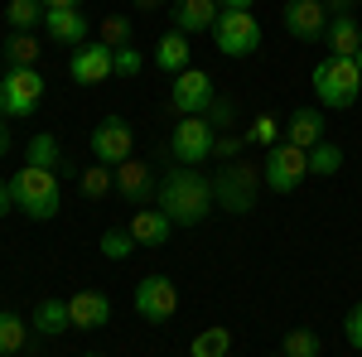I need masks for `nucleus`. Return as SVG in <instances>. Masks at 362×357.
<instances>
[{
  "label": "nucleus",
  "mask_w": 362,
  "mask_h": 357,
  "mask_svg": "<svg viewBox=\"0 0 362 357\" xmlns=\"http://www.w3.org/2000/svg\"><path fill=\"white\" fill-rule=\"evenodd\" d=\"M44 34L54 39V44H68V49H78L92 39V20L83 15V5H73V10H44Z\"/></svg>",
  "instance_id": "14"
},
{
  "label": "nucleus",
  "mask_w": 362,
  "mask_h": 357,
  "mask_svg": "<svg viewBox=\"0 0 362 357\" xmlns=\"http://www.w3.org/2000/svg\"><path fill=\"white\" fill-rule=\"evenodd\" d=\"M324 5H329V15H353L358 0H324Z\"/></svg>",
  "instance_id": "38"
},
{
  "label": "nucleus",
  "mask_w": 362,
  "mask_h": 357,
  "mask_svg": "<svg viewBox=\"0 0 362 357\" xmlns=\"http://www.w3.org/2000/svg\"><path fill=\"white\" fill-rule=\"evenodd\" d=\"M5 20L15 34H34V29L44 25V0H10L5 5Z\"/></svg>",
  "instance_id": "25"
},
{
  "label": "nucleus",
  "mask_w": 362,
  "mask_h": 357,
  "mask_svg": "<svg viewBox=\"0 0 362 357\" xmlns=\"http://www.w3.org/2000/svg\"><path fill=\"white\" fill-rule=\"evenodd\" d=\"M29 329L44 333V338H58V333L73 329V314H68V300H39L34 314H29Z\"/></svg>",
  "instance_id": "22"
},
{
  "label": "nucleus",
  "mask_w": 362,
  "mask_h": 357,
  "mask_svg": "<svg viewBox=\"0 0 362 357\" xmlns=\"http://www.w3.org/2000/svg\"><path fill=\"white\" fill-rule=\"evenodd\" d=\"M0 155H10V116H0Z\"/></svg>",
  "instance_id": "39"
},
{
  "label": "nucleus",
  "mask_w": 362,
  "mask_h": 357,
  "mask_svg": "<svg viewBox=\"0 0 362 357\" xmlns=\"http://www.w3.org/2000/svg\"><path fill=\"white\" fill-rule=\"evenodd\" d=\"M285 140L300 145V150H314L319 140H329V136H324V111H319V107H295V111H290V121H285Z\"/></svg>",
  "instance_id": "18"
},
{
  "label": "nucleus",
  "mask_w": 362,
  "mask_h": 357,
  "mask_svg": "<svg viewBox=\"0 0 362 357\" xmlns=\"http://www.w3.org/2000/svg\"><path fill=\"white\" fill-rule=\"evenodd\" d=\"M309 83H314V97H319L329 111H348L353 102H358V92H362V68L353 63V58L329 54L324 63H314Z\"/></svg>",
  "instance_id": "3"
},
{
  "label": "nucleus",
  "mask_w": 362,
  "mask_h": 357,
  "mask_svg": "<svg viewBox=\"0 0 362 357\" xmlns=\"http://www.w3.org/2000/svg\"><path fill=\"white\" fill-rule=\"evenodd\" d=\"M112 189H116L112 165H92V169H83V179H78V193H83V198H107Z\"/></svg>",
  "instance_id": "29"
},
{
  "label": "nucleus",
  "mask_w": 362,
  "mask_h": 357,
  "mask_svg": "<svg viewBox=\"0 0 362 357\" xmlns=\"http://www.w3.org/2000/svg\"><path fill=\"white\" fill-rule=\"evenodd\" d=\"M213 97H218V87H213V78H208L203 68H184V73L169 83V107L179 111V116H208Z\"/></svg>",
  "instance_id": "11"
},
{
  "label": "nucleus",
  "mask_w": 362,
  "mask_h": 357,
  "mask_svg": "<svg viewBox=\"0 0 362 357\" xmlns=\"http://www.w3.org/2000/svg\"><path fill=\"white\" fill-rule=\"evenodd\" d=\"M68 314H73V329H102V324H112V300L102 295V290H78V295H68Z\"/></svg>",
  "instance_id": "16"
},
{
  "label": "nucleus",
  "mask_w": 362,
  "mask_h": 357,
  "mask_svg": "<svg viewBox=\"0 0 362 357\" xmlns=\"http://www.w3.org/2000/svg\"><path fill=\"white\" fill-rule=\"evenodd\" d=\"M73 5H83V0H44V10H73Z\"/></svg>",
  "instance_id": "42"
},
{
  "label": "nucleus",
  "mask_w": 362,
  "mask_h": 357,
  "mask_svg": "<svg viewBox=\"0 0 362 357\" xmlns=\"http://www.w3.org/2000/svg\"><path fill=\"white\" fill-rule=\"evenodd\" d=\"M165 0H136V10H160Z\"/></svg>",
  "instance_id": "43"
},
{
  "label": "nucleus",
  "mask_w": 362,
  "mask_h": 357,
  "mask_svg": "<svg viewBox=\"0 0 362 357\" xmlns=\"http://www.w3.org/2000/svg\"><path fill=\"white\" fill-rule=\"evenodd\" d=\"M97 39H102L107 49H126V44H131V20H126V15H107V20L97 25Z\"/></svg>",
  "instance_id": "33"
},
{
  "label": "nucleus",
  "mask_w": 362,
  "mask_h": 357,
  "mask_svg": "<svg viewBox=\"0 0 362 357\" xmlns=\"http://www.w3.org/2000/svg\"><path fill=\"white\" fill-rule=\"evenodd\" d=\"M10 203H15L29 222L58 218V208H63V184H58V169L25 165L20 174H15V184H10Z\"/></svg>",
  "instance_id": "2"
},
{
  "label": "nucleus",
  "mask_w": 362,
  "mask_h": 357,
  "mask_svg": "<svg viewBox=\"0 0 362 357\" xmlns=\"http://www.w3.org/2000/svg\"><path fill=\"white\" fill-rule=\"evenodd\" d=\"M324 49L338 58H358L362 49V20L358 15H334L329 29H324Z\"/></svg>",
  "instance_id": "20"
},
{
  "label": "nucleus",
  "mask_w": 362,
  "mask_h": 357,
  "mask_svg": "<svg viewBox=\"0 0 362 357\" xmlns=\"http://www.w3.org/2000/svg\"><path fill=\"white\" fill-rule=\"evenodd\" d=\"M25 343H29V324L15 309H0V357L25 353Z\"/></svg>",
  "instance_id": "24"
},
{
  "label": "nucleus",
  "mask_w": 362,
  "mask_h": 357,
  "mask_svg": "<svg viewBox=\"0 0 362 357\" xmlns=\"http://www.w3.org/2000/svg\"><path fill=\"white\" fill-rule=\"evenodd\" d=\"M256 0H218V10H251Z\"/></svg>",
  "instance_id": "41"
},
{
  "label": "nucleus",
  "mask_w": 362,
  "mask_h": 357,
  "mask_svg": "<svg viewBox=\"0 0 362 357\" xmlns=\"http://www.w3.org/2000/svg\"><path fill=\"white\" fill-rule=\"evenodd\" d=\"M218 145V131L208 126V116H179V126L169 131V160L174 165H203Z\"/></svg>",
  "instance_id": "7"
},
{
  "label": "nucleus",
  "mask_w": 362,
  "mask_h": 357,
  "mask_svg": "<svg viewBox=\"0 0 362 357\" xmlns=\"http://www.w3.org/2000/svg\"><path fill=\"white\" fill-rule=\"evenodd\" d=\"M194 63V49H189V34H179V29H169L160 34V44H155V68L165 73V78H179L184 68Z\"/></svg>",
  "instance_id": "19"
},
{
  "label": "nucleus",
  "mask_w": 362,
  "mask_h": 357,
  "mask_svg": "<svg viewBox=\"0 0 362 357\" xmlns=\"http://www.w3.org/2000/svg\"><path fill=\"white\" fill-rule=\"evenodd\" d=\"M92 357H97V353H92Z\"/></svg>",
  "instance_id": "47"
},
{
  "label": "nucleus",
  "mask_w": 362,
  "mask_h": 357,
  "mask_svg": "<svg viewBox=\"0 0 362 357\" xmlns=\"http://www.w3.org/2000/svg\"><path fill=\"white\" fill-rule=\"evenodd\" d=\"M271 357H280V353H271Z\"/></svg>",
  "instance_id": "45"
},
{
  "label": "nucleus",
  "mask_w": 362,
  "mask_h": 357,
  "mask_svg": "<svg viewBox=\"0 0 362 357\" xmlns=\"http://www.w3.org/2000/svg\"><path fill=\"white\" fill-rule=\"evenodd\" d=\"M131 150H136V131H131V121H121V116H102L97 126H92V160L97 165H126L131 160Z\"/></svg>",
  "instance_id": "10"
},
{
  "label": "nucleus",
  "mask_w": 362,
  "mask_h": 357,
  "mask_svg": "<svg viewBox=\"0 0 362 357\" xmlns=\"http://www.w3.org/2000/svg\"><path fill=\"white\" fill-rule=\"evenodd\" d=\"M343 333H348V343H353V348L362 353V300L348 309V319H343Z\"/></svg>",
  "instance_id": "37"
},
{
  "label": "nucleus",
  "mask_w": 362,
  "mask_h": 357,
  "mask_svg": "<svg viewBox=\"0 0 362 357\" xmlns=\"http://www.w3.org/2000/svg\"><path fill=\"white\" fill-rule=\"evenodd\" d=\"M169 232H174V222H169L160 208H140L136 218H131V237H136V247L160 251L169 242Z\"/></svg>",
  "instance_id": "21"
},
{
  "label": "nucleus",
  "mask_w": 362,
  "mask_h": 357,
  "mask_svg": "<svg viewBox=\"0 0 362 357\" xmlns=\"http://www.w3.org/2000/svg\"><path fill=\"white\" fill-rule=\"evenodd\" d=\"M266 189L261 184V169H251L247 160H227V165H218V174H213V203L218 208H227V213H251L256 208V193Z\"/></svg>",
  "instance_id": "4"
},
{
  "label": "nucleus",
  "mask_w": 362,
  "mask_h": 357,
  "mask_svg": "<svg viewBox=\"0 0 362 357\" xmlns=\"http://www.w3.org/2000/svg\"><path fill=\"white\" fill-rule=\"evenodd\" d=\"M232 353V329H223V324H213V329H203L189 343V357H227Z\"/></svg>",
  "instance_id": "26"
},
{
  "label": "nucleus",
  "mask_w": 362,
  "mask_h": 357,
  "mask_svg": "<svg viewBox=\"0 0 362 357\" xmlns=\"http://www.w3.org/2000/svg\"><path fill=\"white\" fill-rule=\"evenodd\" d=\"M213 44H218V54H227V58L256 54V49H261V25H256V15H251V10H223L218 25H213Z\"/></svg>",
  "instance_id": "8"
},
{
  "label": "nucleus",
  "mask_w": 362,
  "mask_h": 357,
  "mask_svg": "<svg viewBox=\"0 0 362 357\" xmlns=\"http://www.w3.org/2000/svg\"><path fill=\"white\" fill-rule=\"evenodd\" d=\"M39 54H44V44H39V34H15L10 29V39H5V68H39Z\"/></svg>",
  "instance_id": "23"
},
{
  "label": "nucleus",
  "mask_w": 362,
  "mask_h": 357,
  "mask_svg": "<svg viewBox=\"0 0 362 357\" xmlns=\"http://www.w3.org/2000/svg\"><path fill=\"white\" fill-rule=\"evenodd\" d=\"M280 140H285V126H280L276 116H256V121L247 126V145H266V150H271V145H280Z\"/></svg>",
  "instance_id": "32"
},
{
  "label": "nucleus",
  "mask_w": 362,
  "mask_h": 357,
  "mask_svg": "<svg viewBox=\"0 0 362 357\" xmlns=\"http://www.w3.org/2000/svg\"><path fill=\"white\" fill-rule=\"evenodd\" d=\"M353 63H358V68H362V49H358V58H353Z\"/></svg>",
  "instance_id": "44"
},
{
  "label": "nucleus",
  "mask_w": 362,
  "mask_h": 357,
  "mask_svg": "<svg viewBox=\"0 0 362 357\" xmlns=\"http://www.w3.org/2000/svg\"><path fill=\"white\" fill-rule=\"evenodd\" d=\"M218 0H174V10H169V25L179 29V34H208V29L218 25Z\"/></svg>",
  "instance_id": "15"
},
{
  "label": "nucleus",
  "mask_w": 362,
  "mask_h": 357,
  "mask_svg": "<svg viewBox=\"0 0 362 357\" xmlns=\"http://www.w3.org/2000/svg\"><path fill=\"white\" fill-rule=\"evenodd\" d=\"M10 208H15V203H10V184H5V179H0V218H5V213H10Z\"/></svg>",
  "instance_id": "40"
},
{
  "label": "nucleus",
  "mask_w": 362,
  "mask_h": 357,
  "mask_svg": "<svg viewBox=\"0 0 362 357\" xmlns=\"http://www.w3.org/2000/svg\"><path fill=\"white\" fill-rule=\"evenodd\" d=\"M242 145H247V140L242 136H232V131H227V136H218V145H213V155H218V160H242Z\"/></svg>",
  "instance_id": "36"
},
{
  "label": "nucleus",
  "mask_w": 362,
  "mask_h": 357,
  "mask_svg": "<svg viewBox=\"0 0 362 357\" xmlns=\"http://www.w3.org/2000/svg\"><path fill=\"white\" fill-rule=\"evenodd\" d=\"M358 5H362V0H358Z\"/></svg>",
  "instance_id": "46"
},
{
  "label": "nucleus",
  "mask_w": 362,
  "mask_h": 357,
  "mask_svg": "<svg viewBox=\"0 0 362 357\" xmlns=\"http://www.w3.org/2000/svg\"><path fill=\"white\" fill-rule=\"evenodd\" d=\"M160 213H165L174 227H198V222H208V213L218 208L213 203V179L208 174H198V165H174L160 179Z\"/></svg>",
  "instance_id": "1"
},
{
  "label": "nucleus",
  "mask_w": 362,
  "mask_h": 357,
  "mask_svg": "<svg viewBox=\"0 0 362 357\" xmlns=\"http://www.w3.org/2000/svg\"><path fill=\"white\" fill-rule=\"evenodd\" d=\"M44 102V73L39 68H5V78H0V116H10V121H25L34 116Z\"/></svg>",
  "instance_id": "5"
},
{
  "label": "nucleus",
  "mask_w": 362,
  "mask_h": 357,
  "mask_svg": "<svg viewBox=\"0 0 362 357\" xmlns=\"http://www.w3.org/2000/svg\"><path fill=\"white\" fill-rule=\"evenodd\" d=\"M68 78L78 87H97V83H107V78H116V49H107L102 39L78 44L73 58H68Z\"/></svg>",
  "instance_id": "12"
},
{
  "label": "nucleus",
  "mask_w": 362,
  "mask_h": 357,
  "mask_svg": "<svg viewBox=\"0 0 362 357\" xmlns=\"http://www.w3.org/2000/svg\"><path fill=\"white\" fill-rule=\"evenodd\" d=\"M97 251H102L107 261H126V256L136 251V237H131V227H107V232L97 237Z\"/></svg>",
  "instance_id": "30"
},
{
  "label": "nucleus",
  "mask_w": 362,
  "mask_h": 357,
  "mask_svg": "<svg viewBox=\"0 0 362 357\" xmlns=\"http://www.w3.org/2000/svg\"><path fill=\"white\" fill-rule=\"evenodd\" d=\"M25 165H39V169H58L63 165V145H58V136H34L25 145Z\"/></svg>",
  "instance_id": "27"
},
{
  "label": "nucleus",
  "mask_w": 362,
  "mask_h": 357,
  "mask_svg": "<svg viewBox=\"0 0 362 357\" xmlns=\"http://www.w3.org/2000/svg\"><path fill=\"white\" fill-rule=\"evenodd\" d=\"M131 304H136V314L145 324H169L179 314V290H174L169 275H145L136 290H131Z\"/></svg>",
  "instance_id": "9"
},
{
  "label": "nucleus",
  "mask_w": 362,
  "mask_h": 357,
  "mask_svg": "<svg viewBox=\"0 0 362 357\" xmlns=\"http://www.w3.org/2000/svg\"><path fill=\"white\" fill-rule=\"evenodd\" d=\"M329 5L324 0H285V29L300 39V44H319L324 29H329Z\"/></svg>",
  "instance_id": "13"
},
{
  "label": "nucleus",
  "mask_w": 362,
  "mask_h": 357,
  "mask_svg": "<svg viewBox=\"0 0 362 357\" xmlns=\"http://www.w3.org/2000/svg\"><path fill=\"white\" fill-rule=\"evenodd\" d=\"M116 193L126 198V203H150L160 184H155V174L145 160H126V165H116Z\"/></svg>",
  "instance_id": "17"
},
{
  "label": "nucleus",
  "mask_w": 362,
  "mask_h": 357,
  "mask_svg": "<svg viewBox=\"0 0 362 357\" xmlns=\"http://www.w3.org/2000/svg\"><path fill=\"white\" fill-rule=\"evenodd\" d=\"M319 333L314 329H290L285 333V343H280V357H319Z\"/></svg>",
  "instance_id": "31"
},
{
  "label": "nucleus",
  "mask_w": 362,
  "mask_h": 357,
  "mask_svg": "<svg viewBox=\"0 0 362 357\" xmlns=\"http://www.w3.org/2000/svg\"><path fill=\"white\" fill-rule=\"evenodd\" d=\"M305 179H309V150L290 145V140H280V145H271V150H266L261 184H266L271 193H295Z\"/></svg>",
  "instance_id": "6"
},
{
  "label": "nucleus",
  "mask_w": 362,
  "mask_h": 357,
  "mask_svg": "<svg viewBox=\"0 0 362 357\" xmlns=\"http://www.w3.org/2000/svg\"><path fill=\"white\" fill-rule=\"evenodd\" d=\"M140 68H145V58H140V49H136V44L116 49V78H136Z\"/></svg>",
  "instance_id": "35"
},
{
  "label": "nucleus",
  "mask_w": 362,
  "mask_h": 357,
  "mask_svg": "<svg viewBox=\"0 0 362 357\" xmlns=\"http://www.w3.org/2000/svg\"><path fill=\"white\" fill-rule=\"evenodd\" d=\"M338 169H343V150H338L334 140H319L309 150V179H334Z\"/></svg>",
  "instance_id": "28"
},
{
  "label": "nucleus",
  "mask_w": 362,
  "mask_h": 357,
  "mask_svg": "<svg viewBox=\"0 0 362 357\" xmlns=\"http://www.w3.org/2000/svg\"><path fill=\"white\" fill-rule=\"evenodd\" d=\"M232 121H237V107H232L227 97H213V107H208V126H213L218 136H227V131H232Z\"/></svg>",
  "instance_id": "34"
}]
</instances>
